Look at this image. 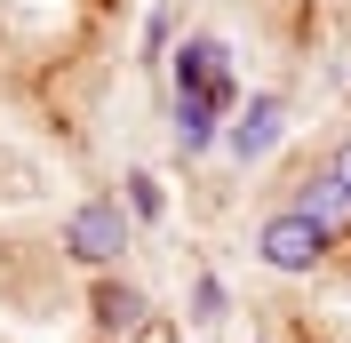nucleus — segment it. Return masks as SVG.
I'll return each mask as SVG.
<instances>
[{
  "label": "nucleus",
  "instance_id": "nucleus-1",
  "mask_svg": "<svg viewBox=\"0 0 351 343\" xmlns=\"http://www.w3.org/2000/svg\"><path fill=\"white\" fill-rule=\"evenodd\" d=\"M56 248H64L72 263H88V272H112V263H120V256L136 248V215H128V200H112V192L80 200V208L64 215Z\"/></svg>",
  "mask_w": 351,
  "mask_h": 343
},
{
  "label": "nucleus",
  "instance_id": "nucleus-2",
  "mask_svg": "<svg viewBox=\"0 0 351 343\" xmlns=\"http://www.w3.org/2000/svg\"><path fill=\"white\" fill-rule=\"evenodd\" d=\"M328 248H335V239L319 232V224H311L304 208H271V215L256 224V263H263V272H287V279H304L311 263L328 256Z\"/></svg>",
  "mask_w": 351,
  "mask_h": 343
},
{
  "label": "nucleus",
  "instance_id": "nucleus-3",
  "mask_svg": "<svg viewBox=\"0 0 351 343\" xmlns=\"http://www.w3.org/2000/svg\"><path fill=\"white\" fill-rule=\"evenodd\" d=\"M168 72H176V96H208V104H223V112H240V80H232V48L216 40V32H192V40L168 56Z\"/></svg>",
  "mask_w": 351,
  "mask_h": 343
},
{
  "label": "nucleus",
  "instance_id": "nucleus-4",
  "mask_svg": "<svg viewBox=\"0 0 351 343\" xmlns=\"http://www.w3.org/2000/svg\"><path fill=\"white\" fill-rule=\"evenodd\" d=\"M280 136H287V104L271 96V88H263V96H247V104L223 120V152H232L240 168H256V160L280 144Z\"/></svg>",
  "mask_w": 351,
  "mask_h": 343
},
{
  "label": "nucleus",
  "instance_id": "nucleus-5",
  "mask_svg": "<svg viewBox=\"0 0 351 343\" xmlns=\"http://www.w3.org/2000/svg\"><path fill=\"white\" fill-rule=\"evenodd\" d=\"M287 208H304V215H311V224H319L328 239H343V232H351V192H343V176H335V168H311V176H295Z\"/></svg>",
  "mask_w": 351,
  "mask_h": 343
},
{
  "label": "nucleus",
  "instance_id": "nucleus-6",
  "mask_svg": "<svg viewBox=\"0 0 351 343\" xmlns=\"http://www.w3.org/2000/svg\"><path fill=\"white\" fill-rule=\"evenodd\" d=\"M144 311H152V296H144V287H128V279H96V296H88L96 335H136V327H144Z\"/></svg>",
  "mask_w": 351,
  "mask_h": 343
},
{
  "label": "nucleus",
  "instance_id": "nucleus-7",
  "mask_svg": "<svg viewBox=\"0 0 351 343\" xmlns=\"http://www.w3.org/2000/svg\"><path fill=\"white\" fill-rule=\"evenodd\" d=\"M223 120H232V112L208 104V96H176V152H184V160H199L208 144H223Z\"/></svg>",
  "mask_w": 351,
  "mask_h": 343
},
{
  "label": "nucleus",
  "instance_id": "nucleus-8",
  "mask_svg": "<svg viewBox=\"0 0 351 343\" xmlns=\"http://www.w3.org/2000/svg\"><path fill=\"white\" fill-rule=\"evenodd\" d=\"M128 215H136V224H160V215H168V192H160V176H152V168H136V176H128Z\"/></svg>",
  "mask_w": 351,
  "mask_h": 343
},
{
  "label": "nucleus",
  "instance_id": "nucleus-9",
  "mask_svg": "<svg viewBox=\"0 0 351 343\" xmlns=\"http://www.w3.org/2000/svg\"><path fill=\"white\" fill-rule=\"evenodd\" d=\"M192 320H199V327H216V320H223V279H216V272H199V279H192Z\"/></svg>",
  "mask_w": 351,
  "mask_h": 343
},
{
  "label": "nucleus",
  "instance_id": "nucleus-10",
  "mask_svg": "<svg viewBox=\"0 0 351 343\" xmlns=\"http://www.w3.org/2000/svg\"><path fill=\"white\" fill-rule=\"evenodd\" d=\"M328 168L343 176V192H351V136H343V144H335V160H328Z\"/></svg>",
  "mask_w": 351,
  "mask_h": 343
}]
</instances>
